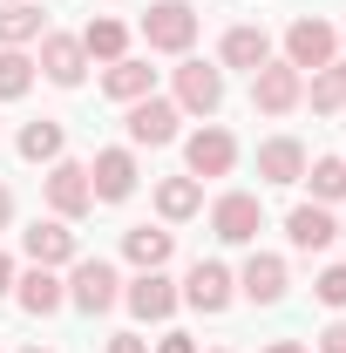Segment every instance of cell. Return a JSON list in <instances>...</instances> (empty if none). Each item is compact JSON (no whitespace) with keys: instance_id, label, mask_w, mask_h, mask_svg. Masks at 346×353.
Masks as SVG:
<instances>
[{"instance_id":"obj_1","label":"cell","mask_w":346,"mask_h":353,"mask_svg":"<svg viewBox=\"0 0 346 353\" xmlns=\"http://www.w3.org/2000/svg\"><path fill=\"white\" fill-rule=\"evenodd\" d=\"M136 28H143L150 54H176V61H183V54L197 48V7H190V0H150Z\"/></svg>"},{"instance_id":"obj_2","label":"cell","mask_w":346,"mask_h":353,"mask_svg":"<svg viewBox=\"0 0 346 353\" xmlns=\"http://www.w3.org/2000/svg\"><path fill=\"white\" fill-rule=\"evenodd\" d=\"M61 285H68V306L88 312V319H102V312L123 306V272H116L109 259H75Z\"/></svg>"},{"instance_id":"obj_3","label":"cell","mask_w":346,"mask_h":353,"mask_svg":"<svg viewBox=\"0 0 346 353\" xmlns=\"http://www.w3.org/2000/svg\"><path fill=\"white\" fill-rule=\"evenodd\" d=\"M170 102L183 109V116H204L211 123L217 109H224V68L217 61H197V54H183L170 75Z\"/></svg>"},{"instance_id":"obj_4","label":"cell","mask_w":346,"mask_h":353,"mask_svg":"<svg viewBox=\"0 0 346 353\" xmlns=\"http://www.w3.org/2000/svg\"><path fill=\"white\" fill-rule=\"evenodd\" d=\"M278 61H292L299 75L326 68V61H340V28H333L326 14H299V21L285 28V54H278Z\"/></svg>"},{"instance_id":"obj_5","label":"cell","mask_w":346,"mask_h":353,"mask_svg":"<svg viewBox=\"0 0 346 353\" xmlns=\"http://www.w3.org/2000/svg\"><path fill=\"white\" fill-rule=\"evenodd\" d=\"M183 306L190 312H204V319H217V312H231V299H238V272L224 259H197L190 272H183Z\"/></svg>"},{"instance_id":"obj_6","label":"cell","mask_w":346,"mask_h":353,"mask_svg":"<svg viewBox=\"0 0 346 353\" xmlns=\"http://www.w3.org/2000/svg\"><path fill=\"white\" fill-rule=\"evenodd\" d=\"M41 197H48V218L75 224L95 211V190H88V163H75V157H61V163H48L41 176Z\"/></svg>"},{"instance_id":"obj_7","label":"cell","mask_w":346,"mask_h":353,"mask_svg":"<svg viewBox=\"0 0 346 353\" xmlns=\"http://www.w3.org/2000/svg\"><path fill=\"white\" fill-rule=\"evenodd\" d=\"M123 130H130V150H163L183 136V109H176L170 95H143L123 109Z\"/></svg>"},{"instance_id":"obj_8","label":"cell","mask_w":346,"mask_h":353,"mask_svg":"<svg viewBox=\"0 0 346 353\" xmlns=\"http://www.w3.org/2000/svg\"><path fill=\"white\" fill-rule=\"evenodd\" d=\"M238 170V136L224 130V123H197V130L183 136V176H231Z\"/></svg>"},{"instance_id":"obj_9","label":"cell","mask_w":346,"mask_h":353,"mask_svg":"<svg viewBox=\"0 0 346 353\" xmlns=\"http://www.w3.org/2000/svg\"><path fill=\"white\" fill-rule=\"evenodd\" d=\"M136 183H143V170H136L130 143H109V150L88 157V190H95V204H130Z\"/></svg>"},{"instance_id":"obj_10","label":"cell","mask_w":346,"mask_h":353,"mask_svg":"<svg viewBox=\"0 0 346 353\" xmlns=\"http://www.w3.org/2000/svg\"><path fill=\"white\" fill-rule=\"evenodd\" d=\"M211 231H217V245H258V231H265L258 190H217L211 197Z\"/></svg>"},{"instance_id":"obj_11","label":"cell","mask_w":346,"mask_h":353,"mask_svg":"<svg viewBox=\"0 0 346 353\" xmlns=\"http://www.w3.org/2000/svg\"><path fill=\"white\" fill-rule=\"evenodd\" d=\"M123 306H130L136 326H163V319L183 306V292H176L170 272H136V279H123Z\"/></svg>"},{"instance_id":"obj_12","label":"cell","mask_w":346,"mask_h":353,"mask_svg":"<svg viewBox=\"0 0 346 353\" xmlns=\"http://www.w3.org/2000/svg\"><path fill=\"white\" fill-rule=\"evenodd\" d=\"M299 102H305V75L292 68V61L272 54L258 75H252V116H292Z\"/></svg>"},{"instance_id":"obj_13","label":"cell","mask_w":346,"mask_h":353,"mask_svg":"<svg viewBox=\"0 0 346 353\" xmlns=\"http://www.w3.org/2000/svg\"><path fill=\"white\" fill-rule=\"evenodd\" d=\"M34 48H41V54H34V68H41L54 88H82V82H88V48H82V34H54V28H48Z\"/></svg>"},{"instance_id":"obj_14","label":"cell","mask_w":346,"mask_h":353,"mask_svg":"<svg viewBox=\"0 0 346 353\" xmlns=\"http://www.w3.org/2000/svg\"><path fill=\"white\" fill-rule=\"evenodd\" d=\"M292 292V272L278 252H252V259L238 265V299H252V306H278Z\"/></svg>"},{"instance_id":"obj_15","label":"cell","mask_w":346,"mask_h":353,"mask_svg":"<svg viewBox=\"0 0 346 353\" xmlns=\"http://www.w3.org/2000/svg\"><path fill=\"white\" fill-rule=\"evenodd\" d=\"M21 252H28V265H48V272H61V265L82 259V245H75V231L61 218H34L28 231H21Z\"/></svg>"},{"instance_id":"obj_16","label":"cell","mask_w":346,"mask_h":353,"mask_svg":"<svg viewBox=\"0 0 346 353\" xmlns=\"http://www.w3.org/2000/svg\"><path fill=\"white\" fill-rule=\"evenodd\" d=\"M14 306L28 312V319H54V312L68 306V285H61V272H48V265L14 272Z\"/></svg>"},{"instance_id":"obj_17","label":"cell","mask_w":346,"mask_h":353,"mask_svg":"<svg viewBox=\"0 0 346 353\" xmlns=\"http://www.w3.org/2000/svg\"><path fill=\"white\" fill-rule=\"evenodd\" d=\"M305 163H312V157H305L299 136H265L258 143V183H272V190H292L305 176Z\"/></svg>"},{"instance_id":"obj_18","label":"cell","mask_w":346,"mask_h":353,"mask_svg":"<svg viewBox=\"0 0 346 353\" xmlns=\"http://www.w3.org/2000/svg\"><path fill=\"white\" fill-rule=\"evenodd\" d=\"M265 61H272V34H265L258 21L224 28V41H217V68H245V75H258Z\"/></svg>"},{"instance_id":"obj_19","label":"cell","mask_w":346,"mask_h":353,"mask_svg":"<svg viewBox=\"0 0 346 353\" xmlns=\"http://www.w3.org/2000/svg\"><path fill=\"white\" fill-rule=\"evenodd\" d=\"M285 238H292V252H326V245L340 238V218H333L326 204H312V197H305V204L285 211Z\"/></svg>"},{"instance_id":"obj_20","label":"cell","mask_w":346,"mask_h":353,"mask_svg":"<svg viewBox=\"0 0 346 353\" xmlns=\"http://www.w3.org/2000/svg\"><path fill=\"white\" fill-rule=\"evenodd\" d=\"M123 259H130L136 272H163V265L176 259V231L170 224H130V231H123Z\"/></svg>"},{"instance_id":"obj_21","label":"cell","mask_w":346,"mask_h":353,"mask_svg":"<svg viewBox=\"0 0 346 353\" xmlns=\"http://www.w3.org/2000/svg\"><path fill=\"white\" fill-rule=\"evenodd\" d=\"M102 95L130 109V102H143V95H156V68H150L143 54H123V61L102 68Z\"/></svg>"},{"instance_id":"obj_22","label":"cell","mask_w":346,"mask_h":353,"mask_svg":"<svg viewBox=\"0 0 346 353\" xmlns=\"http://www.w3.org/2000/svg\"><path fill=\"white\" fill-rule=\"evenodd\" d=\"M14 150H21V163H34V170H48V163H61V157H68V130H61L54 116H41V123H21V136H14Z\"/></svg>"},{"instance_id":"obj_23","label":"cell","mask_w":346,"mask_h":353,"mask_svg":"<svg viewBox=\"0 0 346 353\" xmlns=\"http://www.w3.org/2000/svg\"><path fill=\"white\" fill-rule=\"evenodd\" d=\"M204 211V183L197 176H156V218L163 224H190Z\"/></svg>"},{"instance_id":"obj_24","label":"cell","mask_w":346,"mask_h":353,"mask_svg":"<svg viewBox=\"0 0 346 353\" xmlns=\"http://www.w3.org/2000/svg\"><path fill=\"white\" fill-rule=\"evenodd\" d=\"M48 34V14L34 0H0V48H34Z\"/></svg>"},{"instance_id":"obj_25","label":"cell","mask_w":346,"mask_h":353,"mask_svg":"<svg viewBox=\"0 0 346 353\" xmlns=\"http://www.w3.org/2000/svg\"><path fill=\"white\" fill-rule=\"evenodd\" d=\"M82 48H88V61H102V68H109V61H123V54H130V21L95 14V21L82 28Z\"/></svg>"},{"instance_id":"obj_26","label":"cell","mask_w":346,"mask_h":353,"mask_svg":"<svg viewBox=\"0 0 346 353\" xmlns=\"http://www.w3.org/2000/svg\"><path fill=\"white\" fill-rule=\"evenodd\" d=\"M305 102H312V116H340V109H346V61H326V68H312V82H305Z\"/></svg>"},{"instance_id":"obj_27","label":"cell","mask_w":346,"mask_h":353,"mask_svg":"<svg viewBox=\"0 0 346 353\" xmlns=\"http://www.w3.org/2000/svg\"><path fill=\"white\" fill-rule=\"evenodd\" d=\"M299 183H312V204H346V157H312Z\"/></svg>"},{"instance_id":"obj_28","label":"cell","mask_w":346,"mask_h":353,"mask_svg":"<svg viewBox=\"0 0 346 353\" xmlns=\"http://www.w3.org/2000/svg\"><path fill=\"white\" fill-rule=\"evenodd\" d=\"M34 75H41V68H34L28 48H0V102H21V95L34 88Z\"/></svg>"},{"instance_id":"obj_29","label":"cell","mask_w":346,"mask_h":353,"mask_svg":"<svg viewBox=\"0 0 346 353\" xmlns=\"http://www.w3.org/2000/svg\"><path fill=\"white\" fill-rule=\"evenodd\" d=\"M312 299L326 312H346V265H326V272L312 279Z\"/></svg>"},{"instance_id":"obj_30","label":"cell","mask_w":346,"mask_h":353,"mask_svg":"<svg viewBox=\"0 0 346 353\" xmlns=\"http://www.w3.org/2000/svg\"><path fill=\"white\" fill-rule=\"evenodd\" d=\"M312 353H346V319H333V326L319 333V347H312Z\"/></svg>"},{"instance_id":"obj_31","label":"cell","mask_w":346,"mask_h":353,"mask_svg":"<svg viewBox=\"0 0 346 353\" xmlns=\"http://www.w3.org/2000/svg\"><path fill=\"white\" fill-rule=\"evenodd\" d=\"M109 353H150L143 333H109Z\"/></svg>"},{"instance_id":"obj_32","label":"cell","mask_w":346,"mask_h":353,"mask_svg":"<svg viewBox=\"0 0 346 353\" xmlns=\"http://www.w3.org/2000/svg\"><path fill=\"white\" fill-rule=\"evenodd\" d=\"M150 353H197V340H190V333H163Z\"/></svg>"},{"instance_id":"obj_33","label":"cell","mask_w":346,"mask_h":353,"mask_svg":"<svg viewBox=\"0 0 346 353\" xmlns=\"http://www.w3.org/2000/svg\"><path fill=\"white\" fill-rule=\"evenodd\" d=\"M0 299H14V259L0 252Z\"/></svg>"},{"instance_id":"obj_34","label":"cell","mask_w":346,"mask_h":353,"mask_svg":"<svg viewBox=\"0 0 346 353\" xmlns=\"http://www.w3.org/2000/svg\"><path fill=\"white\" fill-rule=\"evenodd\" d=\"M265 353H312L305 340H265Z\"/></svg>"},{"instance_id":"obj_35","label":"cell","mask_w":346,"mask_h":353,"mask_svg":"<svg viewBox=\"0 0 346 353\" xmlns=\"http://www.w3.org/2000/svg\"><path fill=\"white\" fill-rule=\"evenodd\" d=\"M7 224H14V190L0 183V231H7Z\"/></svg>"},{"instance_id":"obj_36","label":"cell","mask_w":346,"mask_h":353,"mask_svg":"<svg viewBox=\"0 0 346 353\" xmlns=\"http://www.w3.org/2000/svg\"><path fill=\"white\" fill-rule=\"evenodd\" d=\"M21 353H48V347H21Z\"/></svg>"},{"instance_id":"obj_37","label":"cell","mask_w":346,"mask_h":353,"mask_svg":"<svg viewBox=\"0 0 346 353\" xmlns=\"http://www.w3.org/2000/svg\"><path fill=\"white\" fill-rule=\"evenodd\" d=\"M340 238H346V218H340Z\"/></svg>"},{"instance_id":"obj_38","label":"cell","mask_w":346,"mask_h":353,"mask_svg":"<svg viewBox=\"0 0 346 353\" xmlns=\"http://www.w3.org/2000/svg\"><path fill=\"white\" fill-rule=\"evenodd\" d=\"M211 353H231V347H211Z\"/></svg>"},{"instance_id":"obj_39","label":"cell","mask_w":346,"mask_h":353,"mask_svg":"<svg viewBox=\"0 0 346 353\" xmlns=\"http://www.w3.org/2000/svg\"><path fill=\"white\" fill-rule=\"evenodd\" d=\"M340 48H346V34H340Z\"/></svg>"},{"instance_id":"obj_40","label":"cell","mask_w":346,"mask_h":353,"mask_svg":"<svg viewBox=\"0 0 346 353\" xmlns=\"http://www.w3.org/2000/svg\"><path fill=\"white\" fill-rule=\"evenodd\" d=\"M340 157H346V150H340Z\"/></svg>"}]
</instances>
